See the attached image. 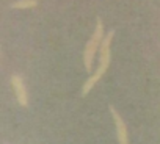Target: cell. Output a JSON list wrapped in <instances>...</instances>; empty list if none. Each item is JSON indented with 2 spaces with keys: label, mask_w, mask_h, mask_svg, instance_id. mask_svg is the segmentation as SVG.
<instances>
[{
  "label": "cell",
  "mask_w": 160,
  "mask_h": 144,
  "mask_svg": "<svg viewBox=\"0 0 160 144\" xmlns=\"http://www.w3.org/2000/svg\"><path fill=\"white\" fill-rule=\"evenodd\" d=\"M113 36H115V31L113 30H110L104 38H102V42H101V46H99V52H101V58H99V66H98V69L93 72V75L83 83V88H82V96H87L91 89H93V86L104 77V74L107 72V69H108V66H110V60H112V53H110V44H112V39H113Z\"/></svg>",
  "instance_id": "1"
},
{
  "label": "cell",
  "mask_w": 160,
  "mask_h": 144,
  "mask_svg": "<svg viewBox=\"0 0 160 144\" xmlns=\"http://www.w3.org/2000/svg\"><path fill=\"white\" fill-rule=\"evenodd\" d=\"M102 38H104V24H102V19L98 17L94 33L90 38V41L87 42L85 50H83V63H85V69L87 70L93 69V61H94L96 52H98V49H99V46L102 42Z\"/></svg>",
  "instance_id": "2"
},
{
  "label": "cell",
  "mask_w": 160,
  "mask_h": 144,
  "mask_svg": "<svg viewBox=\"0 0 160 144\" xmlns=\"http://www.w3.org/2000/svg\"><path fill=\"white\" fill-rule=\"evenodd\" d=\"M110 113L113 116L115 125H116V135H118V142L119 144H129V135H127V127L119 113L115 110V107H110Z\"/></svg>",
  "instance_id": "3"
},
{
  "label": "cell",
  "mask_w": 160,
  "mask_h": 144,
  "mask_svg": "<svg viewBox=\"0 0 160 144\" xmlns=\"http://www.w3.org/2000/svg\"><path fill=\"white\" fill-rule=\"evenodd\" d=\"M11 85L14 88V93H16V97H18L19 105L27 107L28 105V94H27V88H25V83H24L22 77H19V75L14 74L11 77Z\"/></svg>",
  "instance_id": "4"
},
{
  "label": "cell",
  "mask_w": 160,
  "mask_h": 144,
  "mask_svg": "<svg viewBox=\"0 0 160 144\" xmlns=\"http://www.w3.org/2000/svg\"><path fill=\"white\" fill-rule=\"evenodd\" d=\"M38 2L36 0H18L11 5V8H16V10H25V8H33L36 7Z\"/></svg>",
  "instance_id": "5"
}]
</instances>
